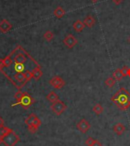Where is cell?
Segmentation results:
<instances>
[{
  "label": "cell",
  "instance_id": "4316f807",
  "mask_svg": "<svg viewBox=\"0 0 130 146\" xmlns=\"http://www.w3.org/2000/svg\"><path fill=\"white\" fill-rule=\"evenodd\" d=\"M123 70L125 72V74H126V76L130 77V67H128L126 66H124L123 67Z\"/></svg>",
  "mask_w": 130,
  "mask_h": 146
},
{
  "label": "cell",
  "instance_id": "44dd1931",
  "mask_svg": "<svg viewBox=\"0 0 130 146\" xmlns=\"http://www.w3.org/2000/svg\"><path fill=\"white\" fill-rule=\"evenodd\" d=\"M37 117V116L34 113H31V114H30V115L28 116V118H27L26 119H25V124H26L28 126V125H31Z\"/></svg>",
  "mask_w": 130,
  "mask_h": 146
},
{
  "label": "cell",
  "instance_id": "ba28073f",
  "mask_svg": "<svg viewBox=\"0 0 130 146\" xmlns=\"http://www.w3.org/2000/svg\"><path fill=\"white\" fill-rule=\"evenodd\" d=\"M12 29V25L10 23L8 20L3 19L0 22V31L5 33V32H8Z\"/></svg>",
  "mask_w": 130,
  "mask_h": 146
},
{
  "label": "cell",
  "instance_id": "8992f818",
  "mask_svg": "<svg viewBox=\"0 0 130 146\" xmlns=\"http://www.w3.org/2000/svg\"><path fill=\"white\" fill-rule=\"evenodd\" d=\"M49 83L53 87H54L55 89H58V90L62 88L66 84L65 80L61 77H59V76H56V77H53Z\"/></svg>",
  "mask_w": 130,
  "mask_h": 146
},
{
  "label": "cell",
  "instance_id": "2e32d148",
  "mask_svg": "<svg viewBox=\"0 0 130 146\" xmlns=\"http://www.w3.org/2000/svg\"><path fill=\"white\" fill-rule=\"evenodd\" d=\"M65 14H66L65 10H64L62 7H60V6H58V7L53 11V15H54L56 18H58V19H61V18H62V17L65 15Z\"/></svg>",
  "mask_w": 130,
  "mask_h": 146
},
{
  "label": "cell",
  "instance_id": "83f0119b",
  "mask_svg": "<svg viewBox=\"0 0 130 146\" xmlns=\"http://www.w3.org/2000/svg\"><path fill=\"white\" fill-rule=\"evenodd\" d=\"M5 68V65L3 62V59H0V72H2Z\"/></svg>",
  "mask_w": 130,
  "mask_h": 146
},
{
  "label": "cell",
  "instance_id": "277c9868",
  "mask_svg": "<svg viewBox=\"0 0 130 146\" xmlns=\"http://www.w3.org/2000/svg\"><path fill=\"white\" fill-rule=\"evenodd\" d=\"M51 110L53 113L57 115H60L61 114L65 112V110L67 109V106L61 100H57L54 103H53V104L50 106Z\"/></svg>",
  "mask_w": 130,
  "mask_h": 146
},
{
  "label": "cell",
  "instance_id": "e0dca14e",
  "mask_svg": "<svg viewBox=\"0 0 130 146\" xmlns=\"http://www.w3.org/2000/svg\"><path fill=\"white\" fill-rule=\"evenodd\" d=\"M11 131H12V129H9V127H0V139H3V138L5 136H6Z\"/></svg>",
  "mask_w": 130,
  "mask_h": 146
},
{
  "label": "cell",
  "instance_id": "d6986e66",
  "mask_svg": "<svg viewBox=\"0 0 130 146\" xmlns=\"http://www.w3.org/2000/svg\"><path fill=\"white\" fill-rule=\"evenodd\" d=\"M92 110L93 112L96 114V115H100L103 112H104V108H103V106H102L100 104L97 103V104H96V105L93 107Z\"/></svg>",
  "mask_w": 130,
  "mask_h": 146
},
{
  "label": "cell",
  "instance_id": "f546056e",
  "mask_svg": "<svg viewBox=\"0 0 130 146\" xmlns=\"http://www.w3.org/2000/svg\"><path fill=\"white\" fill-rule=\"evenodd\" d=\"M4 123H5V122H4V119H3V118L0 116V127L4 126Z\"/></svg>",
  "mask_w": 130,
  "mask_h": 146
},
{
  "label": "cell",
  "instance_id": "52a82bcc",
  "mask_svg": "<svg viewBox=\"0 0 130 146\" xmlns=\"http://www.w3.org/2000/svg\"><path fill=\"white\" fill-rule=\"evenodd\" d=\"M76 127L81 133L85 134L91 129V124L85 119H82L76 124Z\"/></svg>",
  "mask_w": 130,
  "mask_h": 146
},
{
  "label": "cell",
  "instance_id": "d4e9b609",
  "mask_svg": "<svg viewBox=\"0 0 130 146\" xmlns=\"http://www.w3.org/2000/svg\"><path fill=\"white\" fill-rule=\"evenodd\" d=\"M22 94H23V92H21L20 90H18V92H16V94H14V98L16 100V103H18V102H19L20 101V100L21 99V96H22Z\"/></svg>",
  "mask_w": 130,
  "mask_h": 146
},
{
  "label": "cell",
  "instance_id": "ffe728a7",
  "mask_svg": "<svg viewBox=\"0 0 130 146\" xmlns=\"http://www.w3.org/2000/svg\"><path fill=\"white\" fill-rule=\"evenodd\" d=\"M3 62H4V65H5V67H9L10 66H12V64L14 62V60L12 58V56L8 55L7 57H5L4 59H3Z\"/></svg>",
  "mask_w": 130,
  "mask_h": 146
},
{
  "label": "cell",
  "instance_id": "9a60e30c",
  "mask_svg": "<svg viewBox=\"0 0 130 146\" xmlns=\"http://www.w3.org/2000/svg\"><path fill=\"white\" fill-rule=\"evenodd\" d=\"M85 27V25L84 22L80 21V20H77L73 23V29L76 32H81V31H83Z\"/></svg>",
  "mask_w": 130,
  "mask_h": 146
},
{
  "label": "cell",
  "instance_id": "8fae6325",
  "mask_svg": "<svg viewBox=\"0 0 130 146\" xmlns=\"http://www.w3.org/2000/svg\"><path fill=\"white\" fill-rule=\"evenodd\" d=\"M125 127L123 125V124H121V123H117L113 127V130H114V132L116 133V135H123L125 131Z\"/></svg>",
  "mask_w": 130,
  "mask_h": 146
},
{
  "label": "cell",
  "instance_id": "cb8c5ba5",
  "mask_svg": "<svg viewBox=\"0 0 130 146\" xmlns=\"http://www.w3.org/2000/svg\"><path fill=\"white\" fill-rule=\"evenodd\" d=\"M24 74L27 82L31 80L33 78V73H32V70H25L24 72Z\"/></svg>",
  "mask_w": 130,
  "mask_h": 146
},
{
  "label": "cell",
  "instance_id": "4fadbf2b",
  "mask_svg": "<svg viewBox=\"0 0 130 146\" xmlns=\"http://www.w3.org/2000/svg\"><path fill=\"white\" fill-rule=\"evenodd\" d=\"M14 63V70L15 71V74L18 73H23L25 70H27L26 65L24 64H21V63H17V62H13Z\"/></svg>",
  "mask_w": 130,
  "mask_h": 146
},
{
  "label": "cell",
  "instance_id": "484cf974",
  "mask_svg": "<svg viewBox=\"0 0 130 146\" xmlns=\"http://www.w3.org/2000/svg\"><path fill=\"white\" fill-rule=\"evenodd\" d=\"M95 139H94L91 137H89V138H88L85 140V145L88 146H92L93 143L95 142Z\"/></svg>",
  "mask_w": 130,
  "mask_h": 146
},
{
  "label": "cell",
  "instance_id": "603a6c76",
  "mask_svg": "<svg viewBox=\"0 0 130 146\" xmlns=\"http://www.w3.org/2000/svg\"><path fill=\"white\" fill-rule=\"evenodd\" d=\"M116 80L114 79V77H108L107 79L104 81V84H106V86H107L110 88H111L116 84Z\"/></svg>",
  "mask_w": 130,
  "mask_h": 146
},
{
  "label": "cell",
  "instance_id": "7a4b0ae2",
  "mask_svg": "<svg viewBox=\"0 0 130 146\" xmlns=\"http://www.w3.org/2000/svg\"><path fill=\"white\" fill-rule=\"evenodd\" d=\"M33 103H34V100H33V98H32L28 94H27V93H23L20 101L18 102V103H15L14 104H12V106L13 107L14 106L20 105L24 108V109H25V110H28Z\"/></svg>",
  "mask_w": 130,
  "mask_h": 146
},
{
  "label": "cell",
  "instance_id": "4dcf8cb0",
  "mask_svg": "<svg viewBox=\"0 0 130 146\" xmlns=\"http://www.w3.org/2000/svg\"><path fill=\"white\" fill-rule=\"evenodd\" d=\"M122 1H123V0H113V2H114L116 4H119Z\"/></svg>",
  "mask_w": 130,
  "mask_h": 146
},
{
  "label": "cell",
  "instance_id": "5bb4252c",
  "mask_svg": "<svg viewBox=\"0 0 130 146\" xmlns=\"http://www.w3.org/2000/svg\"><path fill=\"white\" fill-rule=\"evenodd\" d=\"M32 73H33V78L36 80H38L41 78V77L43 76V71L41 70V67H40V65L39 66H37V67L34 68V69L32 70Z\"/></svg>",
  "mask_w": 130,
  "mask_h": 146
},
{
  "label": "cell",
  "instance_id": "3957f363",
  "mask_svg": "<svg viewBox=\"0 0 130 146\" xmlns=\"http://www.w3.org/2000/svg\"><path fill=\"white\" fill-rule=\"evenodd\" d=\"M19 141L20 138L12 129L6 136L3 139V143L5 145V146H14Z\"/></svg>",
  "mask_w": 130,
  "mask_h": 146
},
{
  "label": "cell",
  "instance_id": "7c38bea8",
  "mask_svg": "<svg viewBox=\"0 0 130 146\" xmlns=\"http://www.w3.org/2000/svg\"><path fill=\"white\" fill-rule=\"evenodd\" d=\"M84 24H85V26H87L88 28L91 29V28H92L95 24V17L92 16L91 15H88V16L85 18V19H84Z\"/></svg>",
  "mask_w": 130,
  "mask_h": 146
},
{
  "label": "cell",
  "instance_id": "5b68a950",
  "mask_svg": "<svg viewBox=\"0 0 130 146\" xmlns=\"http://www.w3.org/2000/svg\"><path fill=\"white\" fill-rule=\"evenodd\" d=\"M63 44L66 46L68 48L72 49V48H73L74 47L78 44V40H77V38H76L73 35L69 34V35H68L64 38Z\"/></svg>",
  "mask_w": 130,
  "mask_h": 146
},
{
  "label": "cell",
  "instance_id": "d6a6232c",
  "mask_svg": "<svg viewBox=\"0 0 130 146\" xmlns=\"http://www.w3.org/2000/svg\"><path fill=\"white\" fill-rule=\"evenodd\" d=\"M2 143H3V139H0V145H1Z\"/></svg>",
  "mask_w": 130,
  "mask_h": 146
},
{
  "label": "cell",
  "instance_id": "ac0fdd59",
  "mask_svg": "<svg viewBox=\"0 0 130 146\" xmlns=\"http://www.w3.org/2000/svg\"><path fill=\"white\" fill-rule=\"evenodd\" d=\"M47 100H49L50 102H51L53 103L56 102V101L59 100V96L55 92L51 91L50 94L47 96Z\"/></svg>",
  "mask_w": 130,
  "mask_h": 146
},
{
  "label": "cell",
  "instance_id": "1f68e13d",
  "mask_svg": "<svg viewBox=\"0 0 130 146\" xmlns=\"http://www.w3.org/2000/svg\"><path fill=\"white\" fill-rule=\"evenodd\" d=\"M98 1H99V0H91V2H92V3H97Z\"/></svg>",
  "mask_w": 130,
  "mask_h": 146
},
{
  "label": "cell",
  "instance_id": "836d02e7",
  "mask_svg": "<svg viewBox=\"0 0 130 146\" xmlns=\"http://www.w3.org/2000/svg\"><path fill=\"white\" fill-rule=\"evenodd\" d=\"M129 42L130 43V35H129Z\"/></svg>",
  "mask_w": 130,
  "mask_h": 146
},
{
  "label": "cell",
  "instance_id": "7402d4cb",
  "mask_svg": "<svg viewBox=\"0 0 130 146\" xmlns=\"http://www.w3.org/2000/svg\"><path fill=\"white\" fill-rule=\"evenodd\" d=\"M54 38V34L51 31H47L43 34V38L47 41H51Z\"/></svg>",
  "mask_w": 130,
  "mask_h": 146
},
{
  "label": "cell",
  "instance_id": "9c48e42d",
  "mask_svg": "<svg viewBox=\"0 0 130 146\" xmlns=\"http://www.w3.org/2000/svg\"><path fill=\"white\" fill-rule=\"evenodd\" d=\"M40 125H41V121L39 118L37 117L33 122V123L31 125H28V131L31 133H35L36 132H37Z\"/></svg>",
  "mask_w": 130,
  "mask_h": 146
},
{
  "label": "cell",
  "instance_id": "6da1fadb",
  "mask_svg": "<svg viewBox=\"0 0 130 146\" xmlns=\"http://www.w3.org/2000/svg\"><path fill=\"white\" fill-rule=\"evenodd\" d=\"M111 101L121 110H126L130 106V94L122 87L112 96Z\"/></svg>",
  "mask_w": 130,
  "mask_h": 146
},
{
  "label": "cell",
  "instance_id": "f1b7e54d",
  "mask_svg": "<svg viewBox=\"0 0 130 146\" xmlns=\"http://www.w3.org/2000/svg\"><path fill=\"white\" fill-rule=\"evenodd\" d=\"M92 146H102V145H101V143H100V142L98 141V140H96V139H95V142L93 143Z\"/></svg>",
  "mask_w": 130,
  "mask_h": 146
},
{
  "label": "cell",
  "instance_id": "30bf717a",
  "mask_svg": "<svg viewBox=\"0 0 130 146\" xmlns=\"http://www.w3.org/2000/svg\"><path fill=\"white\" fill-rule=\"evenodd\" d=\"M125 76H126V74H125V72L123 71V69H120V68L116 69V70L114 72V74H113V77H114L116 80H118V81L121 80L123 79V77H125Z\"/></svg>",
  "mask_w": 130,
  "mask_h": 146
}]
</instances>
